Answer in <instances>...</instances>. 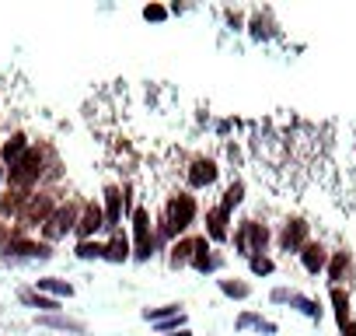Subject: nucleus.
I'll list each match as a JSON object with an SVG mask.
<instances>
[{"label":"nucleus","instance_id":"nucleus-1","mask_svg":"<svg viewBox=\"0 0 356 336\" xmlns=\"http://www.w3.org/2000/svg\"><path fill=\"white\" fill-rule=\"evenodd\" d=\"M200 221V200L189 193V190H171L164 197V207L161 214L154 217V231H157V242H175L189 235V228Z\"/></svg>","mask_w":356,"mask_h":336},{"label":"nucleus","instance_id":"nucleus-2","mask_svg":"<svg viewBox=\"0 0 356 336\" xmlns=\"http://www.w3.org/2000/svg\"><path fill=\"white\" fill-rule=\"evenodd\" d=\"M129 224H133V259L136 263H150L157 256V231H154V214L147 204H136L133 214H129Z\"/></svg>","mask_w":356,"mask_h":336},{"label":"nucleus","instance_id":"nucleus-3","mask_svg":"<svg viewBox=\"0 0 356 336\" xmlns=\"http://www.w3.org/2000/svg\"><path fill=\"white\" fill-rule=\"evenodd\" d=\"M46 147H29V154L8 168V183L11 190H22V193H35V186L46 179Z\"/></svg>","mask_w":356,"mask_h":336},{"label":"nucleus","instance_id":"nucleus-4","mask_svg":"<svg viewBox=\"0 0 356 336\" xmlns=\"http://www.w3.org/2000/svg\"><path fill=\"white\" fill-rule=\"evenodd\" d=\"M231 245H234L238 256L252 259V256L266 252V245H269V228L259 224V221H252V217H245V221H238V228L231 231Z\"/></svg>","mask_w":356,"mask_h":336},{"label":"nucleus","instance_id":"nucleus-5","mask_svg":"<svg viewBox=\"0 0 356 336\" xmlns=\"http://www.w3.org/2000/svg\"><path fill=\"white\" fill-rule=\"evenodd\" d=\"M81 207H84V200H60L56 211L49 214V221L42 224V242L49 245L56 238H67V231H74L81 221Z\"/></svg>","mask_w":356,"mask_h":336},{"label":"nucleus","instance_id":"nucleus-6","mask_svg":"<svg viewBox=\"0 0 356 336\" xmlns=\"http://www.w3.org/2000/svg\"><path fill=\"white\" fill-rule=\"evenodd\" d=\"M217 183H220V161H217V158L196 154V158L186 165V190H189V193L213 190Z\"/></svg>","mask_w":356,"mask_h":336},{"label":"nucleus","instance_id":"nucleus-7","mask_svg":"<svg viewBox=\"0 0 356 336\" xmlns=\"http://www.w3.org/2000/svg\"><path fill=\"white\" fill-rule=\"evenodd\" d=\"M56 204H60V200H56L53 193H46V190H42V193H39V190L29 193L25 204H22V214H18V228H22V231H29V228H35V224L42 228V224L49 221V214L56 211Z\"/></svg>","mask_w":356,"mask_h":336},{"label":"nucleus","instance_id":"nucleus-8","mask_svg":"<svg viewBox=\"0 0 356 336\" xmlns=\"http://www.w3.org/2000/svg\"><path fill=\"white\" fill-rule=\"evenodd\" d=\"M203 235H207L213 245L231 242V214H227L220 204H210V207L203 211Z\"/></svg>","mask_w":356,"mask_h":336},{"label":"nucleus","instance_id":"nucleus-9","mask_svg":"<svg viewBox=\"0 0 356 336\" xmlns=\"http://www.w3.org/2000/svg\"><path fill=\"white\" fill-rule=\"evenodd\" d=\"M220 263H224V256L213 249V242L207 235H196V252H193L189 270H196L200 277H210L213 270H220Z\"/></svg>","mask_w":356,"mask_h":336},{"label":"nucleus","instance_id":"nucleus-10","mask_svg":"<svg viewBox=\"0 0 356 336\" xmlns=\"http://www.w3.org/2000/svg\"><path fill=\"white\" fill-rule=\"evenodd\" d=\"M102 228H105V211H102V204H95V200H84V207H81V221H77V228H74L77 242H88V238H95Z\"/></svg>","mask_w":356,"mask_h":336},{"label":"nucleus","instance_id":"nucleus-11","mask_svg":"<svg viewBox=\"0 0 356 336\" xmlns=\"http://www.w3.org/2000/svg\"><path fill=\"white\" fill-rule=\"evenodd\" d=\"M307 242H311V238H307V221H304V217H290V221L283 224V231H280V249H283V252H300Z\"/></svg>","mask_w":356,"mask_h":336},{"label":"nucleus","instance_id":"nucleus-12","mask_svg":"<svg viewBox=\"0 0 356 336\" xmlns=\"http://www.w3.org/2000/svg\"><path fill=\"white\" fill-rule=\"evenodd\" d=\"M193 252H196V235H182L168 245V266L171 270H186L193 263Z\"/></svg>","mask_w":356,"mask_h":336},{"label":"nucleus","instance_id":"nucleus-13","mask_svg":"<svg viewBox=\"0 0 356 336\" xmlns=\"http://www.w3.org/2000/svg\"><path fill=\"white\" fill-rule=\"evenodd\" d=\"M105 263H129L133 259V242H129V235L126 231H115L108 242H105V256H102Z\"/></svg>","mask_w":356,"mask_h":336},{"label":"nucleus","instance_id":"nucleus-14","mask_svg":"<svg viewBox=\"0 0 356 336\" xmlns=\"http://www.w3.org/2000/svg\"><path fill=\"white\" fill-rule=\"evenodd\" d=\"M297 256H300V266H304L307 273H314V277H318V273L328 266V249H325L321 242H307V245H304Z\"/></svg>","mask_w":356,"mask_h":336},{"label":"nucleus","instance_id":"nucleus-15","mask_svg":"<svg viewBox=\"0 0 356 336\" xmlns=\"http://www.w3.org/2000/svg\"><path fill=\"white\" fill-rule=\"evenodd\" d=\"M29 147H32V144H29L25 133H11V137L4 140V147H0V161L11 168V165H18V161L29 154Z\"/></svg>","mask_w":356,"mask_h":336},{"label":"nucleus","instance_id":"nucleus-16","mask_svg":"<svg viewBox=\"0 0 356 336\" xmlns=\"http://www.w3.org/2000/svg\"><path fill=\"white\" fill-rule=\"evenodd\" d=\"M241 204H245V179H231L227 190H224V197H220V207H224L227 214H234Z\"/></svg>","mask_w":356,"mask_h":336},{"label":"nucleus","instance_id":"nucleus-17","mask_svg":"<svg viewBox=\"0 0 356 336\" xmlns=\"http://www.w3.org/2000/svg\"><path fill=\"white\" fill-rule=\"evenodd\" d=\"M217 287H220L227 298H238V301L252 298V284H248V280H241V277H220V280H217Z\"/></svg>","mask_w":356,"mask_h":336},{"label":"nucleus","instance_id":"nucleus-18","mask_svg":"<svg viewBox=\"0 0 356 336\" xmlns=\"http://www.w3.org/2000/svg\"><path fill=\"white\" fill-rule=\"evenodd\" d=\"M25 197H29V193H22V190H8L4 197H0V217H15V221H18Z\"/></svg>","mask_w":356,"mask_h":336},{"label":"nucleus","instance_id":"nucleus-19","mask_svg":"<svg viewBox=\"0 0 356 336\" xmlns=\"http://www.w3.org/2000/svg\"><path fill=\"white\" fill-rule=\"evenodd\" d=\"M35 291L42 294H53V298H70L74 294V284H67V280H60V277H42V280H35Z\"/></svg>","mask_w":356,"mask_h":336},{"label":"nucleus","instance_id":"nucleus-20","mask_svg":"<svg viewBox=\"0 0 356 336\" xmlns=\"http://www.w3.org/2000/svg\"><path fill=\"white\" fill-rule=\"evenodd\" d=\"M346 266H349L346 249H339V252H332V256H328V266H325V270H328V280H332L335 287H339V280L346 277Z\"/></svg>","mask_w":356,"mask_h":336},{"label":"nucleus","instance_id":"nucleus-21","mask_svg":"<svg viewBox=\"0 0 356 336\" xmlns=\"http://www.w3.org/2000/svg\"><path fill=\"white\" fill-rule=\"evenodd\" d=\"M332 305H335V322H339V329H342L346 322H353V315H349V294H346L342 287H332Z\"/></svg>","mask_w":356,"mask_h":336},{"label":"nucleus","instance_id":"nucleus-22","mask_svg":"<svg viewBox=\"0 0 356 336\" xmlns=\"http://www.w3.org/2000/svg\"><path fill=\"white\" fill-rule=\"evenodd\" d=\"M74 256H77V259H84V263H91V259H102V256H105V242H98V238H88V242H77V249H74Z\"/></svg>","mask_w":356,"mask_h":336},{"label":"nucleus","instance_id":"nucleus-23","mask_svg":"<svg viewBox=\"0 0 356 336\" xmlns=\"http://www.w3.org/2000/svg\"><path fill=\"white\" fill-rule=\"evenodd\" d=\"M22 301L32 305V308H39V312H60V301L56 298H46L39 291H22Z\"/></svg>","mask_w":356,"mask_h":336},{"label":"nucleus","instance_id":"nucleus-24","mask_svg":"<svg viewBox=\"0 0 356 336\" xmlns=\"http://www.w3.org/2000/svg\"><path fill=\"white\" fill-rule=\"evenodd\" d=\"M171 315H182V305H178V301L161 305V308H143V319H147V322H164V319H171Z\"/></svg>","mask_w":356,"mask_h":336},{"label":"nucleus","instance_id":"nucleus-25","mask_svg":"<svg viewBox=\"0 0 356 336\" xmlns=\"http://www.w3.org/2000/svg\"><path fill=\"white\" fill-rule=\"evenodd\" d=\"M248 266H252V273H255V277H269V273L276 270V263H273V259H269L266 252L252 256V259H248Z\"/></svg>","mask_w":356,"mask_h":336},{"label":"nucleus","instance_id":"nucleus-26","mask_svg":"<svg viewBox=\"0 0 356 336\" xmlns=\"http://www.w3.org/2000/svg\"><path fill=\"white\" fill-rule=\"evenodd\" d=\"M290 305H297L307 319H318L321 315V308H318V301H311V298H304V294H290Z\"/></svg>","mask_w":356,"mask_h":336},{"label":"nucleus","instance_id":"nucleus-27","mask_svg":"<svg viewBox=\"0 0 356 336\" xmlns=\"http://www.w3.org/2000/svg\"><path fill=\"white\" fill-rule=\"evenodd\" d=\"M168 15H171V11H168L164 4H147V8H143V18H147V22H157V25L168 22Z\"/></svg>","mask_w":356,"mask_h":336},{"label":"nucleus","instance_id":"nucleus-28","mask_svg":"<svg viewBox=\"0 0 356 336\" xmlns=\"http://www.w3.org/2000/svg\"><path fill=\"white\" fill-rule=\"evenodd\" d=\"M46 326H56V329H74V333H81L84 326L81 322H70V319H42Z\"/></svg>","mask_w":356,"mask_h":336},{"label":"nucleus","instance_id":"nucleus-29","mask_svg":"<svg viewBox=\"0 0 356 336\" xmlns=\"http://www.w3.org/2000/svg\"><path fill=\"white\" fill-rule=\"evenodd\" d=\"M342 336H356V322H346L342 326Z\"/></svg>","mask_w":356,"mask_h":336},{"label":"nucleus","instance_id":"nucleus-30","mask_svg":"<svg viewBox=\"0 0 356 336\" xmlns=\"http://www.w3.org/2000/svg\"><path fill=\"white\" fill-rule=\"evenodd\" d=\"M4 168H8V165H4V161H0V183H4V179H8V172H4Z\"/></svg>","mask_w":356,"mask_h":336},{"label":"nucleus","instance_id":"nucleus-31","mask_svg":"<svg viewBox=\"0 0 356 336\" xmlns=\"http://www.w3.org/2000/svg\"><path fill=\"white\" fill-rule=\"evenodd\" d=\"M168 336H193L189 329H178V333H168Z\"/></svg>","mask_w":356,"mask_h":336}]
</instances>
